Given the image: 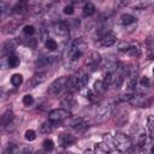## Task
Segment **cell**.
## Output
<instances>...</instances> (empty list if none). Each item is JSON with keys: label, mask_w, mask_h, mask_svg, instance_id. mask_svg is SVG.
Returning a JSON list of instances; mask_svg holds the SVG:
<instances>
[{"label": "cell", "mask_w": 154, "mask_h": 154, "mask_svg": "<svg viewBox=\"0 0 154 154\" xmlns=\"http://www.w3.org/2000/svg\"><path fill=\"white\" fill-rule=\"evenodd\" d=\"M95 11H96V8H95L94 4H91V2H85L84 4V6H83V16L84 17L93 16L95 13Z\"/></svg>", "instance_id": "cell-19"}, {"label": "cell", "mask_w": 154, "mask_h": 154, "mask_svg": "<svg viewBox=\"0 0 154 154\" xmlns=\"http://www.w3.org/2000/svg\"><path fill=\"white\" fill-rule=\"evenodd\" d=\"M76 142V137L73 135H70V134H61L59 136V143L60 146L63 147H66V146H71L72 143Z\"/></svg>", "instance_id": "cell-17"}, {"label": "cell", "mask_w": 154, "mask_h": 154, "mask_svg": "<svg viewBox=\"0 0 154 154\" xmlns=\"http://www.w3.org/2000/svg\"><path fill=\"white\" fill-rule=\"evenodd\" d=\"M117 67H118V63L116 60L108 58L105 61V64L102 66V70H103V73H113L117 70Z\"/></svg>", "instance_id": "cell-14"}, {"label": "cell", "mask_w": 154, "mask_h": 154, "mask_svg": "<svg viewBox=\"0 0 154 154\" xmlns=\"http://www.w3.org/2000/svg\"><path fill=\"white\" fill-rule=\"evenodd\" d=\"M95 152L96 153H107V152H109V147L107 143H96Z\"/></svg>", "instance_id": "cell-24"}, {"label": "cell", "mask_w": 154, "mask_h": 154, "mask_svg": "<svg viewBox=\"0 0 154 154\" xmlns=\"http://www.w3.org/2000/svg\"><path fill=\"white\" fill-rule=\"evenodd\" d=\"M117 41V36L113 32H106L103 35H101V37L99 38V45L101 47H111L116 43Z\"/></svg>", "instance_id": "cell-8"}, {"label": "cell", "mask_w": 154, "mask_h": 154, "mask_svg": "<svg viewBox=\"0 0 154 154\" xmlns=\"http://www.w3.org/2000/svg\"><path fill=\"white\" fill-rule=\"evenodd\" d=\"M61 105L64 106L65 109H67V111L71 113V112H73V111L76 109V107L78 106V102L73 99V96H72L71 94H67V95L61 100Z\"/></svg>", "instance_id": "cell-9"}, {"label": "cell", "mask_w": 154, "mask_h": 154, "mask_svg": "<svg viewBox=\"0 0 154 154\" xmlns=\"http://www.w3.org/2000/svg\"><path fill=\"white\" fill-rule=\"evenodd\" d=\"M23 32H24L25 35H28V36H31V35L35 34V28H34L32 25H25V26L23 28Z\"/></svg>", "instance_id": "cell-31"}, {"label": "cell", "mask_w": 154, "mask_h": 154, "mask_svg": "<svg viewBox=\"0 0 154 154\" xmlns=\"http://www.w3.org/2000/svg\"><path fill=\"white\" fill-rule=\"evenodd\" d=\"M14 118V116H13V112L12 111H6V112H4L1 116H0V129H5L11 122H12V119Z\"/></svg>", "instance_id": "cell-12"}, {"label": "cell", "mask_w": 154, "mask_h": 154, "mask_svg": "<svg viewBox=\"0 0 154 154\" xmlns=\"http://www.w3.org/2000/svg\"><path fill=\"white\" fill-rule=\"evenodd\" d=\"M112 141H113L114 147H116L118 150H120V152H128V150H130V148L132 147V142H131L130 137H128V136L124 135V134H117V135L112 138Z\"/></svg>", "instance_id": "cell-3"}, {"label": "cell", "mask_w": 154, "mask_h": 154, "mask_svg": "<svg viewBox=\"0 0 154 154\" xmlns=\"http://www.w3.org/2000/svg\"><path fill=\"white\" fill-rule=\"evenodd\" d=\"M70 114L71 113L67 109H65V108H58V109H53V111L49 112L48 119L51 122H53V123H60V122L67 119Z\"/></svg>", "instance_id": "cell-6"}, {"label": "cell", "mask_w": 154, "mask_h": 154, "mask_svg": "<svg viewBox=\"0 0 154 154\" xmlns=\"http://www.w3.org/2000/svg\"><path fill=\"white\" fill-rule=\"evenodd\" d=\"M76 77H77V90H81V89H83L87 85L88 79H89L87 70H79L77 72Z\"/></svg>", "instance_id": "cell-10"}, {"label": "cell", "mask_w": 154, "mask_h": 154, "mask_svg": "<svg viewBox=\"0 0 154 154\" xmlns=\"http://www.w3.org/2000/svg\"><path fill=\"white\" fill-rule=\"evenodd\" d=\"M17 45H18V42H17L14 38H10V40H7L6 42H4L2 47H1V51H2V53H5V54L11 53V52H13V51L17 48Z\"/></svg>", "instance_id": "cell-16"}, {"label": "cell", "mask_w": 154, "mask_h": 154, "mask_svg": "<svg viewBox=\"0 0 154 154\" xmlns=\"http://www.w3.org/2000/svg\"><path fill=\"white\" fill-rule=\"evenodd\" d=\"M119 19H120V23H122V24H124V25H128V24H131V23H134V22H135V17H134V16H131V14H129V13L122 14Z\"/></svg>", "instance_id": "cell-20"}, {"label": "cell", "mask_w": 154, "mask_h": 154, "mask_svg": "<svg viewBox=\"0 0 154 154\" xmlns=\"http://www.w3.org/2000/svg\"><path fill=\"white\" fill-rule=\"evenodd\" d=\"M83 119L82 118H79V117H72V118H70V119H67L66 120V125H69V126H71V128H75L78 123H81Z\"/></svg>", "instance_id": "cell-26"}, {"label": "cell", "mask_w": 154, "mask_h": 154, "mask_svg": "<svg viewBox=\"0 0 154 154\" xmlns=\"http://www.w3.org/2000/svg\"><path fill=\"white\" fill-rule=\"evenodd\" d=\"M24 137H25L26 141H34L36 138V132L34 130H26Z\"/></svg>", "instance_id": "cell-30"}, {"label": "cell", "mask_w": 154, "mask_h": 154, "mask_svg": "<svg viewBox=\"0 0 154 154\" xmlns=\"http://www.w3.org/2000/svg\"><path fill=\"white\" fill-rule=\"evenodd\" d=\"M54 32L58 36H67L69 35V26L64 22H59L54 25Z\"/></svg>", "instance_id": "cell-15"}, {"label": "cell", "mask_w": 154, "mask_h": 154, "mask_svg": "<svg viewBox=\"0 0 154 154\" xmlns=\"http://www.w3.org/2000/svg\"><path fill=\"white\" fill-rule=\"evenodd\" d=\"M19 58L17 55H10L8 59H7V64L10 67H17L19 65Z\"/></svg>", "instance_id": "cell-25"}, {"label": "cell", "mask_w": 154, "mask_h": 154, "mask_svg": "<svg viewBox=\"0 0 154 154\" xmlns=\"http://www.w3.org/2000/svg\"><path fill=\"white\" fill-rule=\"evenodd\" d=\"M23 103H24L25 106H30V105H32V103H34V97H32L30 94L24 95V96H23Z\"/></svg>", "instance_id": "cell-32"}, {"label": "cell", "mask_w": 154, "mask_h": 154, "mask_svg": "<svg viewBox=\"0 0 154 154\" xmlns=\"http://www.w3.org/2000/svg\"><path fill=\"white\" fill-rule=\"evenodd\" d=\"M107 84L103 82V81H95V83H94V88H93V91L95 93V94H97V95H103L105 93H106V90H107Z\"/></svg>", "instance_id": "cell-18"}, {"label": "cell", "mask_w": 154, "mask_h": 154, "mask_svg": "<svg viewBox=\"0 0 154 154\" xmlns=\"http://www.w3.org/2000/svg\"><path fill=\"white\" fill-rule=\"evenodd\" d=\"M88 45L83 38H76L71 41L67 47L64 51V65L66 69H75L79 61V59L83 57V54L87 52Z\"/></svg>", "instance_id": "cell-1"}, {"label": "cell", "mask_w": 154, "mask_h": 154, "mask_svg": "<svg viewBox=\"0 0 154 154\" xmlns=\"http://www.w3.org/2000/svg\"><path fill=\"white\" fill-rule=\"evenodd\" d=\"M119 51L125 52L126 54H129L132 58H137V57L141 55V49L138 48V46L137 45H134V43H129V42L120 43L119 45Z\"/></svg>", "instance_id": "cell-7"}, {"label": "cell", "mask_w": 154, "mask_h": 154, "mask_svg": "<svg viewBox=\"0 0 154 154\" xmlns=\"http://www.w3.org/2000/svg\"><path fill=\"white\" fill-rule=\"evenodd\" d=\"M66 83H67V77H65V76L54 79V81L49 84V87H48V89H47L48 95H51V96L60 95L63 91L66 90Z\"/></svg>", "instance_id": "cell-2"}, {"label": "cell", "mask_w": 154, "mask_h": 154, "mask_svg": "<svg viewBox=\"0 0 154 154\" xmlns=\"http://www.w3.org/2000/svg\"><path fill=\"white\" fill-rule=\"evenodd\" d=\"M112 113V105L109 102L99 105L95 112V118L97 122H105Z\"/></svg>", "instance_id": "cell-5"}, {"label": "cell", "mask_w": 154, "mask_h": 154, "mask_svg": "<svg viewBox=\"0 0 154 154\" xmlns=\"http://www.w3.org/2000/svg\"><path fill=\"white\" fill-rule=\"evenodd\" d=\"M1 18H2V11L0 10V20H1Z\"/></svg>", "instance_id": "cell-38"}, {"label": "cell", "mask_w": 154, "mask_h": 154, "mask_svg": "<svg viewBox=\"0 0 154 154\" xmlns=\"http://www.w3.org/2000/svg\"><path fill=\"white\" fill-rule=\"evenodd\" d=\"M134 97V94L132 93H124L120 95V100L122 101H125V102H130Z\"/></svg>", "instance_id": "cell-33"}, {"label": "cell", "mask_w": 154, "mask_h": 154, "mask_svg": "<svg viewBox=\"0 0 154 154\" xmlns=\"http://www.w3.org/2000/svg\"><path fill=\"white\" fill-rule=\"evenodd\" d=\"M101 55L100 53H97L96 51H89L87 57H85V60H84V65H85V69L89 70V71H94L101 63Z\"/></svg>", "instance_id": "cell-4"}, {"label": "cell", "mask_w": 154, "mask_h": 154, "mask_svg": "<svg viewBox=\"0 0 154 154\" xmlns=\"http://www.w3.org/2000/svg\"><path fill=\"white\" fill-rule=\"evenodd\" d=\"M52 129H53V126H52V122H51V120L42 123V125L40 126V131H41L42 134H49V132L52 131Z\"/></svg>", "instance_id": "cell-23"}, {"label": "cell", "mask_w": 154, "mask_h": 154, "mask_svg": "<svg viewBox=\"0 0 154 154\" xmlns=\"http://www.w3.org/2000/svg\"><path fill=\"white\" fill-rule=\"evenodd\" d=\"M54 57H41L38 58L36 61H35V67L37 70H41V69H45V67H48L52 63H53V59Z\"/></svg>", "instance_id": "cell-13"}, {"label": "cell", "mask_w": 154, "mask_h": 154, "mask_svg": "<svg viewBox=\"0 0 154 154\" xmlns=\"http://www.w3.org/2000/svg\"><path fill=\"white\" fill-rule=\"evenodd\" d=\"M140 84H141V87H143V88H148L149 85H150V81H149V78L148 77H141V79H140Z\"/></svg>", "instance_id": "cell-34"}, {"label": "cell", "mask_w": 154, "mask_h": 154, "mask_svg": "<svg viewBox=\"0 0 154 154\" xmlns=\"http://www.w3.org/2000/svg\"><path fill=\"white\" fill-rule=\"evenodd\" d=\"M73 129H75L77 132H84V131L88 129V124H87L84 120H82V122H81V123H78Z\"/></svg>", "instance_id": "cell-27"}, {"label": "cell", "mask_w": 154, "mask_h": 154, "mask_svg": "<svg viewBox=\"0 0 154 154\" xmlns=\"http://www.w3.org/2000/svg\"><path fill=\"white\" fill-rule=\"evenodd\" d=\"M73 12H75V10H73V6H71V5H67V6H65V7H64V13H65V14H67V16H71V14H73Z\"/></svg>", "instance_id": "cell-36"}, {"label": "cell", "mask_w": 154, "mask_h": 154, "mask_svg": "<svg viewBox=\"0 0 154 154\" xmlns=\"http://www.w3.org/2000/svg\"><path fill=\"white\" fill-rule=\"evenodd\" d=\"M25 8H26V0H19L18 4L13 7V10H14L16 13H22Z\"/></svg>", "instance_id": "cell-22"}, {"label": "cell", "mask_w": 154, "mask_h": 154, "mask_svg": "<svg viewBox=\"0 0 154 154\" xmlns=\"http://www.w3.org/2000/svg\"><path fill=\"white\" fill-rule=\"evenodd\" d=\"M5 99H6V94H5V91L2 89H0V101H2Z\"/></svg>", "instance_id": "cell-37"}, {"label": "cell", "mask_w": 154, "mask_h": 154, "mask_svg": "<svg viewBox=\"0 0 154 154\" xmlns=\"http://www.w3.org/2000/svg\"><path fill=\"white\" fill-rule=\"evenodd\" d=\"M42 146H43V149H45V150L51 152V150H53V148H54V142H53L52 140H45Z\"/></svg>", "instance_id": "cell-29"}, {"label": "cell", "mask_w": 154, "mask_h": 154, "mask_svg": "<svg viewBox=\"0 0 154 154\" xmlns=\"http://www.w3.org/2000/svg\"><path fill=\"white\" fill-rule=\"evenodd\" d=\"M46 47H47V49H49V51H54V49H57L58 45H57L55 40H53V38H48V40L46 41Z\"/></svg>", "instance_id": "cell-28"}, {"label": "cell", "mask_w": 154, "mask_h": 154, "mask_svg": "<svg viewBox=\"0 0 154 154\" xmlns=\"http://www.w3.org/2000/svg\"><path fill=\"white\" fill-rule=\"evenodd\" d=\"M46 78H47V73H46V72H41V71H38L36 75L32 76V78L30 79V82H28V87H30V88H35L36 85L43 83V82L46 81Z\"/></svg>", "instance_id": "cell-11"}, {"label": "cell", "mask_w": 154, "mask_h": 154, "mask_svg": "<svg viewBox=\"0 0 154 154\" xmlns=\"http://www.w3.org/2000/svg\"><path fill=\"white\" fill-rule=\"evenodd\" d=\"M11 83L14 85V87H19L22 83H23V76L20 73H14L12 77H11Z\"/></svg>", "instance_id": "cell-21"}, {"label": "cell", "mask_w": 154, "mask_h": 154, "mask_svg": "<svg viewBox=\"0 0 154 154\" xmlns=\"http://www.w3.org/2000/svg\"><path fill=\"white\" fill-rule=\"evenodd\" d=\"M147 51H148V55H149V58H152L153 57V43H152V38L149 37L148 38V41H147Z\"/></svg>", "instance_id": "cell-35"}]
</instances>
